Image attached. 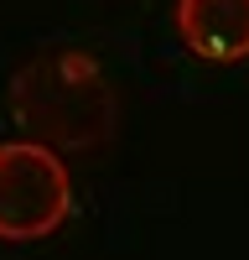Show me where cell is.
<instances>
[{"instance_id": "cell-1", "label": "cell", "mask_w": 249, "mask_h": 260, "mask_svg": "<svg viewBox=\"0 0 249 260\" xmlns=\"http://www.w3.org/2000/svg\"><path fill=\"white\" fill-rule=\"evenodd\" d=\"M11 115L52 151H94L114 136V89L78 47H47L11 83Z\"/></svg>"}, {"instance_id": "cell-2", "label": "cell", "mask_w": 249, "mask_h": 260, "mask_svg": "<svg viewBox=\"0 0 249 260\" xmlns=\"http://www.w3.org/2000/svg\"><path fill=\"white\" fill-rule=\"evenodd\" d=\"M73 182L47 141H0V240L36 245L68 219Z\"/></svg>"}, {"instance_id": "cell-3", "label": "cell", "mask_w": 249, "mask_h": 260, "mask_svg": "<svg viewBox=\"0 0 249 260\" xmlns=\"http://www.w3.org/2000/svg\"><path fill=\"white\" fill-rule=\"evenodd\" d=\"M177 37L202 62H244L249 0H177Z\"/></svg>"}]
</instances>
